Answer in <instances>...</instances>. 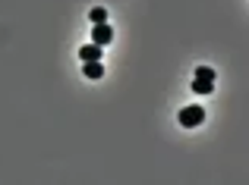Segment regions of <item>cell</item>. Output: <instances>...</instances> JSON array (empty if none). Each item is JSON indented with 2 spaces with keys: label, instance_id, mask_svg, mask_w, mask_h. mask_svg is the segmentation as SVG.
<instances>
[{
  "label": "cell",
  "instance_id": "1",
  "mask_svg": "<svg viewBox=\"0 0 249 185\" xmlns=\"http://www.w3.org/2000/svg\"><path fill=\"white\" fill-rule=\"evenodd\" d=\"M202 120H205V110H202V107H183L180 110V125H186V129L202 125Z\"/></svg>",
  "mask_w": 249,
  "mask_h": 185
},
{
  "label": "cell",
  "instance_id": "2",
  "mask_svg": "<svg viewBox=\"0 0 249 185\" xmlns=\"http://www.w3.org/2000/svg\"><path fill=\"white\" fill-rule=\"evenodd\" d=\"M110 41H114V31H110V25H107V22H98L95 31H91V44L104 47V44H110Z\"/></svg>",
  "mask_w": 249,
  "mask_h": 185
},
{
  "label": "cell",
  "instance_id": "3",
  "mask_svg": "<svg viewBox=\"0 0 249 185\" xmlns=\"http://www.w3.org/2000/svg\"><path fill=\"white\" fill-rule=\"evenodd\" d=\"M79 57H82V63L101 60V47H98V44H85V47H79Z\"/></svg>",
  "mask_w": 249,
  "mask_h": 185
},
{
  "label": "cell",
  "instance_id": "4",
  "mask_svg": "<svg viewBox=\"0 0 249 185\" xmlns=\"http://www.w3.org/2000/svg\"><path fill=\"white\" fill-rule=\"evenodd\" d=\"M82 72H85V78H101L104 76V66H101V60H89Z\"/></svg>",
  "mask_w": 249,
  "mask_h": 185
},
{
  "label": "cell",
  "instance_id": "5",
  "mask_svg": "<svg viewBox=\"0 0 249 185\" xmlns=\"http://www.w3.org/2000/svg\"><path fill=\"white\" fill-rule=\"evenodd\" d=\"M196 82H214V69H208V66H199V69H196Z\"/></svg>",
  "mask_w": 249,
  "mask_h": 185
},
{
  "label": "cell",
  "instance_id": "6",
  "mask_svg": "<svg viewBox=\"0 0 249 185\" xmlns=\"http://www.w3.org/2000/svg\"><path fill=\"white\" fill-rule=\"evenodd\" d=\"M89 19H91L95 25H98V22H107V10H104V6H95V10L89 13Z\"/></svg>",
  "mask_w": 249,
  "mask_h": 185
}]
</instances>
